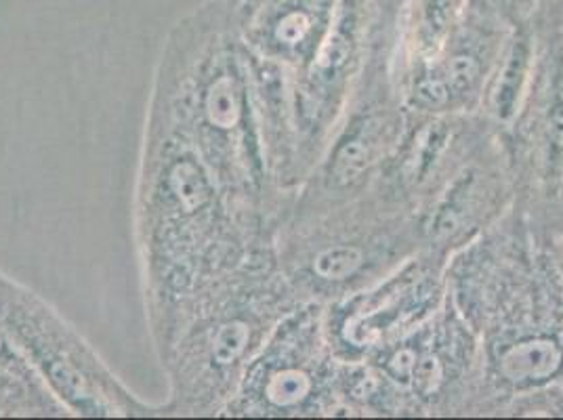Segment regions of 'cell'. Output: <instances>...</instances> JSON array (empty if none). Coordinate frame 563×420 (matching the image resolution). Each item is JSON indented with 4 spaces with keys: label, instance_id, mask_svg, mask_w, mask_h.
Returning a JSON list of instances; mask_svg holds the SVG:
<instances>
[{
    "label": "cell",
    "instance_id": "1",
    "mask_svg": "<svg viewBox=\"0 0 563 420\" xmlns=\"http://www.w3.org/2000/svg\"><path fill=\"white\" fill-rule=\"evenodd\" d=\"M145 124L191 145L235 217L255 234L274 235L290 200L267 173L249 51L214 0H202L168 30Z\"/></svg>",
    "mask_w": 563,
    "mask_h": 420
},
{
    "label": "cell",
    "instance_id": "2",
    "mask_svg": "<svg viewBox=\"0 0 563 420\" xmlns=\"http://www.w3.org/2000/svg\"><path fill=\"white\" fill-rule=\"evenodd\" d=\"M145 322L163 350L194 301L272 235L251 232L186 141L143 124L133 196Z\"/></svg>",
    "mask_w": 563,
    "mask_h": 420
},
{
    "label": "cell",
    "instance_id": "3",
    "mask_svg": "<svg viewBox=\"0 0 563 420\" xmlns=\"http://www.w3.org/2000/svg\"><path fill=\"white\" fill-rule=\"evenodd\" d=\"M448 299L475 332L488 417L516 394L563 385V258L516 210L448 258Z\"/></svg>",
    "mask_w": 563,
    "mask_h": 420
},
{
    "label": "cell",
    "instance_id": "4",
    "mask_svg": "<svg viewBox=\"0 0 563 420\" xmlns=\"http://www.w3.org/2000/svg\"><path fill=\"white\" fill-rule=\"evenodd\" d=\"M299 305L272 242L255 246L194 301L156 353L168 383L163 417H221L274 328Z\"/></svg>",
    "mask_w": 563,
    "mask_h": 420
},
{
    "label": "cell",
    "instance_id": "5",
    "mask_svg": "<svg viewBox=\"0 0 563 420\" xmlns=\"http://www.w3.org/2000/svg\"><path fill=\"white\" fill-rule=\"evenodd\" d=\"M272 246L297 299L322 307L383 280L422 251L415 214L387 207L373 191L329 209L284 210Z\"/></svg>",
    "mask_w": 563,
    "mask_h": 420
},
{
    "label": "cell",
    "instance_id": "6",
    "mask_svg": "<svg viewBox=\"0 0 563 420\" xmlns=\"http://www.w3.org/2000/svg\"><path fill=\"white\" fill-rule=\"evenodd\" d=\"M364 364L373 417H488L482 347L450 299Z\"/></svg>",
    "mask_w": 563,
    "mask_h": 420
},
{
    "label": "cell",
    "instance_id": "7",
    "mask_svg": "<svg viewBox=\"0 0 563 420\" xmlns=\"http://www.w3.org/2000/svg\"><path fill=\"white\" fill-rule=\"evenodd\" d=\"M0 328L70 417H163L161 404L145 401L129 389L53 305L4 272H0Z\"/></svg>",
    "mask_w": 563,
    "mask_h": 420
},
{
    "label": "cell",
    "instance_id": "8",
    "mask_svg": "<svg viewBox=\"0 0 563 420\" xmlns=\"http://www.w3.org/2000/svg\"><path fill=\"white\" fill-rule=\"evenodd\" d=\"M398 36L383 41L362 71L320 161L295 191L290 210H318L366 196L398 150L408 110L394 78Z\"/></svg>",
    "mask_w": 563,
    "mask_h": 420
},
{
    "label": "cell",
    "instance_id": "9",
    "mask_svg": "<svg viewBox=\"0 0 563 420\" xmlns=\"http://www.w3.org/2000/svg\"><path fill=\"white\" fill-rule=\"evenodd\" d=\"M341 374L343 362L332 355L322 327V305H299L274 328L221 417H345Z\"/></svg>",
    "mask_w": 563,
    "mask_h": 420
},
{
    "label": "cell",
    "instance_id": "10",
    "mask_svg": "<svg viewBox=\"0 0 563 420\" xmlns=\"http://www.w3.org/2000/svg\"><path fill=\"white\" fill-rule=\"evenodd\" d=\"M446 258L429 251L373 286L322 307V327L339 362L360 364L435 316L448 299Z\"/></svg>",
    "mask_w": 563,
    "mask_h": 420
},
{
    "label": "cell",
    "instance_id": "11",
    "mask_svg": "<svg viewBox=\"0 0 563 420\" xmlns=\"http://www.w3.org/2000/svg\"><path fill=\"white\" fill-rule=\"evenodd\" d=\"M514 202L511 166L500 133H494L412 212L422 251L448 261L493 230Z\"/></svg>",
    "mask_w": 563,
    "mask_h": 420
},
{
    "label": "cell",
    "instance_id": "12",
    "mask_svg": "<svg viewBox=\"0 0 563 420\" xmlns=\"http://www.w3.org/2000/svg\"><path fill=\"white\" fill-rule=\"evenodd\" d=\"M514 24L470 2L463 24L435 59L394 74L406 110L479 114L494 64Z\"/></svg>",
    "mask_w": 563,
    "mask_h": 420
},
{
    "label": "cell",
    "instance_id": "13",
    "mask_svg": "<svg viewBox=\"0 0 563 420\" xmlns=\"http://www.w3.org/2000/svg\"><path fill=\"white\" fill-rule=\"evenodd\" d=\"M244 48L292 74L322 47L341 0H214Z\"/></svg>",
    "mask_w": 563,
    "mask_h": 420
},
{
    "label": "cell",
    "instance_id": "14",
    "mask_svg": "<svg viewBox=\"0 0 563 420\" xmlns=\"http://www.w3.org/2000/svg\"><path fill=\"white\" fill-rule=\"evenodd\" d=\"M537 70V36L530 20L511 25L505 47L494 64L486 85L479 114L500 133L507 131L519 117L526 97L530 93Z\"/></svg>",
    "mask_w": 563,
    "mask_h": 420
},
{
    "label": "cell",
    "instance_id": "15",
    "mask_svg": "<svg viewBox=\"0 0 563 420\" xmlns=\"http://www.w3.org/2000/svg\"><path fill=\"white\" fill-rule=\"evenodd\" d=\"M470 0H406L394 48V74L435 59L463 24Z\"/></svg>",
    "mask_w": 563,
    "mask_h": 420
},
{
    "label": "cell",
    "instance_id": "16",
    "mask_svg": "<svg viewBox=\"0 0 563 420\" xmlns=\"http://www.w3.org/2000/svg\"><path fill=\"white\" fill-rule=\"evenodd\" d=\"M70 412L27 368L0 366V419H64Z\"/></svg>",
    "mask_w": 563,
    "mask_h": 420
},
{
    "label": "cell",
    "instance_id": "17",
    "mask_svg": "<svg viewBox=\"0 0 563 420\" xmlns=\"http://www.w3.org/2000/svg\"><path fill=\"white\" fill-rule=\"evenodd\" d=\"M498 417H563V385H544L509 397Z\"/></svg>",
    "mask_w": 563,
    "mask_h": 420
},
{
    "label": "cell",
    "instance_id": "18",
    "mask_svg": "<svg viewBox=\"0 0 563 420\" xmlns=\"http://www.w3.org/2000/svg\"><path fill=\"white\" fill-rule=\"evenodd\" d=\"M470 2L473 7L486 9L514 24L530 18V13L539 7L540 0H470Z\"/></svg>",
    "mask_w": 563,
    "mask_h": 420
},
{
    "label": "cell",
    "instance_id": "19",
    "mask_svg": "<svg viewBox=\"0 0 563 420\" xmlns=\"http://www.w3.org/2000/svg\"><path fill=\"white\" fill-rule=\"evenodd\" d=\"M0 366H7V368H27V371H32V368L27 366V362H25L24 357H22L18 351L13 350V345L9 343L7 334L2 332V328H0ZM32 373H34V371H32Z\"/></svg>",
    "mask_w": 563,
    "mask_h": 420
},
{
    "label": "cell",
    "instance_id": "20",
    "mask_svg": "<svg viewBox=\"0 0 563 420\" xmlns=\"http://www.w3.org/2000/svg\"><path fill=\"white\" fill-rule=\"evenodd\" d=\"M547 7L551 11L553 24L558 27V34H560V41L563 45V0H547Z\"/></svg>",
    "mask_w": 563,
    "mask_h": 420
},
{
    "label": "cell",
    "instance_id": "21",
    "mask_svg": "<svg viewBox=\"0 0 563 420\" xmlns=\"http://www.w3.org/2000/svg\"><path fill=\"white\" fill-rule=\"evenodd\" d=\"M562 246H563V244H562Z\"/></svg>",
    "mask_w": 563,
    "mask_h": 420
}]
</instances>
